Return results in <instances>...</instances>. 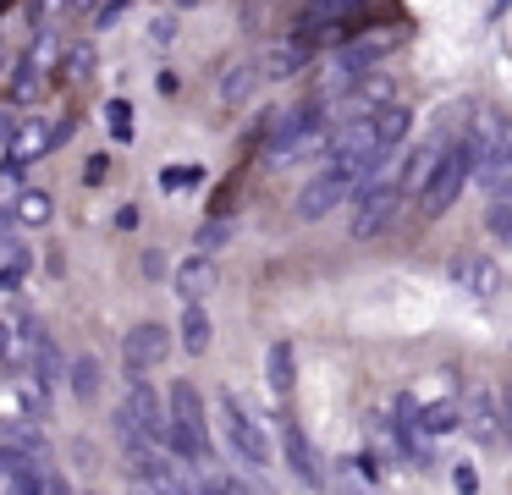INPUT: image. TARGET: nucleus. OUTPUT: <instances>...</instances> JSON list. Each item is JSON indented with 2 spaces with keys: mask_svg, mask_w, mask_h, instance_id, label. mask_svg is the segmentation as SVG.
I'll list each match as a JSON object with an SVG mask.
<instances>
[{
  "mask_svg": "<svg viewBox=\"0 0 512 495\" xmlns=\"http://www.w3.org/2000/svg\"><path fill=\"white\" fill-rule=\"evenodd\" d=\"M166 413H171V440L166 446L188 462H210V418H204V396L193 380H177L166 396Z\"/></svg>",
  "mask_w": 512,
  "mask_h": 495,
  "instance_id": "1",
  "label": "nucleus"
},
{
  "mask_svg": "<svg viewBox=\"0 0 512 495\" xmlns=\"http://www.w3.org/2000/svg\"><path fill=\"white\" fill-rule=\"evenodd\" d=\"M474 171H479V154H474V143H446V154H441V165H435V176L424 182V193H419V209H424V220H441L446 209L463 198V187L474 182Z\"/></svg>",
  "mask_w": 512,
  "mask_h": 495,
  "instance_id": "2",
  "label": "nucleus"
},
{
  "mask_svg": "<svg viewBox=\"0 0 512 495\" xmlns=\"http://www.w3.org/2000/svg\"><path fill=\"white\" fill-rule=\"evenodd\" d=\"M397 44H408V22H386L380 33H358L353 44H342V50L331 55V83H358L364 77V66H375L380 55H391Z\"/></svg>",
  "mask_w": 512,
  "mask_h": 495,
  "instance_id": "3",
  "label": "nucleus"
},
{
  "mask_svg": "<svg viewBox=\"0 0 512 495\" xmlns=\"http://www.w3.org/2000/svg\"><path fill=\"white\" fill-rule=\"evenodd\" d=\"M221 424H226V440H232V451L248 462V468H270V440H265V429L254 424V413H248V407L237 402L232 391L221 396Z\"/></svg>",
  "mask_w": 512,
  "mask_h": 495,
  "instance_id": "4",
  "label": "nucleus"
},
{
  "mask_svg": "<svg viewBox=\"0 0 512 495\" xmlns=\"http://www.w3.org/2000/svg\"><path fill=\"white\" fill-rule=\"evenodd\" d=\"M353 193H358V176L342 171V165H325V171L298 193V220H325L336 204H347Z\"/></svg>",
  "mask_w": 512,
  "mask_h": 495,
  "instance_id": "5",
  "label": "nucleus"
},
{
  "mask_svg": "<svg viewBox=\"0 0 512 495\" xmlns=\"http://www.w3.org/2000/svg\"><path fill=\"white\" fill-rule=\"evenodd\" d=\"M463 429L479 446H501V385H468L463 396Z\"/></svg>",
  "mask_w": 512,
  "mask_h": 495,
  "instance_id": "6",
  "label": "nucleus"
},
{
  "mask_svg": "<svg viewBox=\"0 0 512 495\" xmlns=\"http://www.w3.org/2000/svg\"><path fill=\"white\" fill-rule=\"evenodd\" d=\"M171 358V330L166 325H155V319H144V325H133L122 336V363H127V374H144V369H155V363H166Z\"/></svg>",
  "mask_w": 512,
  "mask_h": 495,
  "instance_id": "7",
  "label": "nucleus"
},
{
  "mask_svg": "<svg viewBox=\"0 0 512 495\" xmlns=\"http://www.w3.org/2000/svg\"><path fill=\"white\" fill-rule=\"evenodd\" d=\"M397 204H402V187L391 182V187H369V193H358V209H353V237L358 242H369V237H380V231L397 220Z\"/></svg>",
  "mask_w": 512,
  "mask_h": 495,
  "instance_id": "8",
  "label": "nucleus"
},
{
  "mask_svg": "<svg viewBox=\"0 0 512 495\" xmlns=\"http://www.w3.org/2000/svg\"><path fill=\"white\" fill-rule=\"evenodd\" d=\"M281 451H287V468L298 484H309V490H325V473H320V457H314L309 435H303V424H281Z\"/></svg>",
  "mask_w": 512,
  "mask_h": 495,
  "instance_id": "9",
  "label": "nucleus"
},
{
  "mask_svg": "<svg viewBox=\"0 0 512 495\" xmlns=\"http://www.w3.org/2000/svg\"><path fill=\"white\" fill-rule=\"evenodd\" d=\"M452 281L474 297H496L501 292V264L485 259V253H463V259H452Z\"/></svg>",
  "mask_w": 512,
  "mask_h": 495,
  "instance_id": "10",
  "label": "nucleus"
},
{
  "mask_svg": "<svg viewBox=\"0 0 512 495\" xmlns=\"http://www.w3.org/2000/svg\"><path fill=\"white\" fill-rule=\"evenodd\" d=\"M364 17V6H347V0H331V6H303L298 11V39L309 44V39H320V33H336L342 22H358Z\"/></svg>",
  "mask_w": 512,
  "mask_h": 495,
  "instance_id": "11",
  "label": "nucleus"
},
{
  "mask_svg": "<svg viewBox=\"0 0 512 495\" xmlns=\"http://www.w3.org/2000/svg\"><path fill=\"white\" fill-rule=\"evenodd\" d=\"M133 468H138V479H144L155 495H199L177 468H171L166 457H160V451H144V457H133Z\"/></svg>",
  "mask_w": 512,
  "mask_h": 495,
  "instance_id": "12",
  "label": "nucleus"
},
{
  "mask_svg": "<svg viewBox=\"0 0 512 495\" xmlns=\"http://www.w3.org/2000/svg\"><path fill=\"white\" fill-rule=\"evenodd\" d=\"M303 66H309V44L303 39H276L259 55V77H298Z\"/></svg>",
  "mask_w": 512,
  "mask_h": 495,
  "instance_id": "13",
  "label": "nucleus"
},
{
  "mask_svg": "<svg viewBox=\"0 0 512 495\" xmlns=\"http://www.w3.org/2000/svg\"><path fill=\"white\" fill-rule=\"evenodd\" d=\"M369 127H375V143H380V149H391V154H397V143L413 132V110L391 99V105H380L375 116H369Z\"/></svg>",
  "mask_w": 512,
  "mask_h": 495,
  "instance_id": "14",
  "label": "nucleus"
},
{
  "mask_svg": "<svg viewBox=\"0 0 512 495\" xmlns=\"http://www.w3.org/2000/svg\"><path fill=\"white\" fill-rule=\"evenodd\" d=\"M265 380L276 396H287L298 385V358H292V341H270L265 347Z\"/></svg>",
  "mask_w": 512,
  "mask_h": 495,
  "instance_id": "15",
  "label": "nucleus"
},
{
  "mask_svg": "<svg viewBox=\"0 0 512 495\" xmlns=\"http://www.w3.org/2000/svg\"><path fill=\"white\" fill-rule=\"evenodd\" d=\"M210 286H215V259H199V253H193V259L177 264V292L188 297V308H199V297L210 292Z\"/></svg>",
  "mask_w": 512,
  "mask_h": 495,
  "instance_id": "16",
  "label": "nucleus"
},
{
  "mask_svg": "<svg viewBox=\"0 0 512 495\" xmlns=\"http://www.w3.org/2000/svg\"><path fill=\"white\" fill-rule=\"evenodd\" d=\"M254 88H259V61H232L221 72V105L237 110L248 94H254Z\"/></svg>",
  "mask_w": 512,
  "mask_h": 495,
  "instance_id": "17",
  "label": "nucleus"
},
{
  "mask_svg": "<svg viewBox=\"0 0 512 495\" xmlns=\"http://www.w3.org/2000/svg\"><path fill=\"white\" fill-rule=\"evenodd\" d=\"M419 429L424 435H452V429H463V396H441V402L419 407Z\"/></svg>",
  "mask_w": 512,
  "mask_h": 495,
  "instance_id": "18",
  "label": "nucleus"
},
{
  "mask_svg": "<svg viewBox=\"0 0 512 495\" xmlns=\"http://www.w3.org/2000/svg\"><path fill=\"white\" fill-rule=\"evenodd\" d=\"M67 380H72V396H78V402H94V396H100V385H105L100 358H94V352H78V358L67 363Z\"/></svg>",
  "mask_w": 512,
  "mask_h": 495,
  "instance_id": "19",
  "label": "nucleus"
},
{
  "mask_svg": "<svg viewBox=\"0 0 512 495\" xmlns=\"http://www.w3.org/2000/svg\"><path fill=\"white\" fill-rule=\"evenodd\" d=\"M485 226H490V237L512 242V176H501V182L490 187V209H485Z\"/></svg>",
  "mask_w": 512,
  "mask_h": 495,
  "instance_id": "20",
  "label": "nucleus"
},
{
  "mask_svg": "<svg viewBox=\"0 0 512 495\" xmlns=\"http://www.w3.org/2000/svg\"><path fill=\"white\" fill-rule=\"evenodd\" d=\"M177 336H182V347H188V352H210V336H215L210 314H204V308H188L182 325H177Z\"/></svg>",
  "mask_w": 512,
  "mask_h": 495,
  "instance_id": "21",
  "label": "nucleus"
},
{
  "mask_svg": "<svg viewBox=\"0 0 512 495\" xmlns=\"http://www.w3.org/2000/svg\"><path fill=\"white\" fill-rule=\"evenodd\" d=\"M226 242H232V220L215 215V220H204V226H199L193 248H199V259H210V253H215V248H226Z\"/></svg>",
  "mask_w": 512,
  "mask_h": 495,
  "instance_id": "22",
  "label": "nucleus"
},
{
  "mask_svg": "<svg viewBox=\"0 0 512 495\" xmlns=\"http://www.w3.org/2000/svg\"><path fill=\"white\" fill-rule=\"evenodd\" d=\"M28 473H34V462H28V451H17V446H0V484H23Z\"/></svg>",
  "mask_w": 512,
  "mask_h": 495,
  "instance_id": "23",
  "label": "nucleus"
},
{
  "mask_svg": "<svg viewBox=\"0 0 512 495\" xmlns=\"http://www.w3.org/2000/svg\"><path fill=\"white\" fill-rule=\"evenodd\" d=\"M50 215H56L50 193H23L17 198V220H23V226H39V220H50Z\"/></svg>",
  "mask_w": 512,
  "mask_h": 495,
  "instance_id": "24",
  "label": "nucleus"
},
{
  "mask_svg": "<svg viewBox=\"0 0 512 495\" xmlns=\"http://www.w3.org/2000/svg\"><path fill=\"white\" fill-rule=\"evenodd\" d=\"M199 495H248V490H243V479H232V473H204Z\"/></svg>",
  "mask_w": 512,
  "mask_h": 495,
  "instance_id": "25",
  "label": "nucleus"
},
{
  "mask_svg": "<svg viewBox=\"0 0 512 495\" xmlns=\"http://www.w3.org/2000/svg\"><path fill=\"white\" fill-rule=\"evenodd\" d=\"M105 121H111L116 138H133V105H127V99H111V105H105Z\"/></svg>",
  "mask_w": 512,
  "mask_h": 495,
  "instance_id": "26",
  "label": "nucleus"
},
{
  "mask_svg": "<svg viewBox=\"0 0 512 495\" xmlns=\"http://www.w3.org/2000/svg\"><path fill=\"white\" fill-rule=\"evenodd\" d=\"M501 446H512V374L501 385Z\"/></svg>",
  "mask_w": 512,
  "mask_h": 495,
  "instance_id": "27",
  "label": "nucleus"
},
{
  "mask_svg": "<svg viewBox=\"0 0 512 495\" xmlns=\"http://www.w3.org/2000/svg\"><path fill=\"white\" fill-rule=\"evenodd\" d=\"M193 182H199V171H193V165H182V171H177V165H171V171H160V187H193Z\"/></svg>",
  "mask_w": 512,
  "mask_h": 495,
  "instance_id": "28",
  "label": "nucleus"
},
{
  "mask_svg": "<svg viewBox=\"0 0 512 495\" xmlns=\"http://www.w3.org/2000/svg\"><path fill=\"white\" fill-rule=\"evenodd\" d=\"M452 484H457V495H474V490H479V473L468 468V462H457V468H452Z\"/></svg>",
  "mask_w": 512,
  "mask_h": 495,
  "instance_id": "29",
  "label": "nucleus"
},
{
  "mask_svg": "<svg viewBox=\"0 0 512 495\" xmlns=\"http://www.w3.org/2000/svg\"><path fill=\"white\" fill-rule=\"evenodd\" d=\"M39 495H72V490H67V479H61L56 468H39Z\"/></svg>",
  "mask_w": 512,
  "mask_h": 495,
  "instance_id": "30",
  "label": "nucleus"
},
{
  "mask_svg": "<svg viewBox=\"0 0 512 495\" xmlns=\"http://www.w3.org/2000/svg\"><path fill=\"white\" fill-rule=\"evenodd\" d=\"M122 17H127L122 0H111V6H94V28H111V22H122Z\"/></svg>",
  "mask_w": 512,
  "mask_h": 495,
  "instance_id": "31",
  "label": "nucleus"
},
{
  "mask_svg": "<svg viewBox=\"0 0 512 495\" xmlns=\"http://www.w3.org/2000/svg\"><path fill=\"white\" fill-rule=\"evenodd\" d=\"M83 182H105V154H89V165H83Z\"/></svg>",
  "mask_w": 512,
  "mask_h": 495,
  "instance_id": "32",
  "label": "nucleus"
},
{
  "mask_svg": "<svg viewBox=\"0 0 512 495\" xmlns=\"http://www.w3.org/2000/svg\"><path fill=\"white\" fill-rule=\"evenodd\" d=\"M171 33H177V17H160V22H155V39H160V44H166V39H171Z\"/></svg>",
  "mask_w": 512,
  "mask_h": 495,
  "instance_id": "33",
  "label": "nucleus"
},
{
  "mask_svg": "<svg viewBox=\"0 0 512 495\" xmlns=\"http://www.w3.org/2000/svg\"><path fill=\"white\" fill-rule=\"evenodd\" d=\"M0 352H12V330L0 325Z\"/></svg>",
  "mask_w": 512,
  "mask_h": 495,
  "instance_id": "34",
  "label": "nucleus"
}]
</instances>
